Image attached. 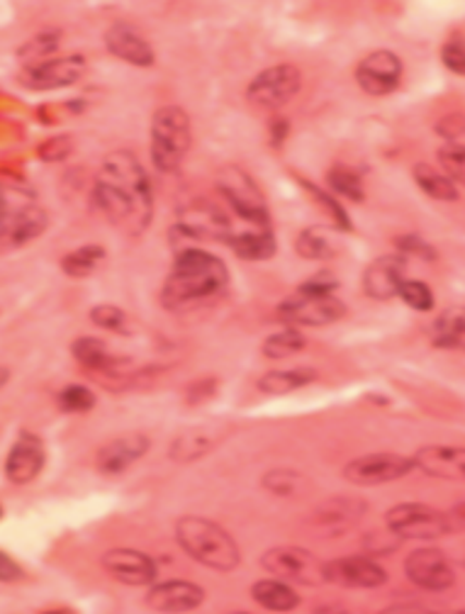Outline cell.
Here are the masks:
<instances>
[{
    "label": "cell",
    "instance_id": "f6af8a7d",
    "mask_svg": "<svg viewBox=\"0 0 465 614\" xmlns=\"http://www.w3.org/2000/svg\"><path fill=\"white\" fill-rule=\"evenodd\" d=\"M298 480H300V476L292 471H273V473H266L264 486L271 492H276V496H292V492L298 490L296 488Z\"/></svg>",
    "mask_w": 465,
    "mask_h": 614
},
{
    "label": "cell",
    "instance_id": "816d5d0a",
    "mask_svg": "<svg viewBox=\"0 0 465 614\" xmlns=\"http://www.w3.org/2000/svg\"><path fill=\"white\" fill-rule=\"evenodd\" d=\"M378 614H439V612H433V610L424 607V605H410V602H400V605H390Z\"/></svg>",
    "mask_w": 465,
    "mask_h": 614
},
{
    "label": "cell",
    "instance_id": "d4e9b609",
    "mask_svg": "<svg viewBox=\"0 0 465 614\" xmlns=\"http://www.w3.org/2000/svg\"><path fill=\"white\" fill-rule=\"evenodd\" d=\"M227 247L244 261H266L276 256L278 241L273 229H244L235 231V237L227 241Z\"/></svg>",
    "mask_w": 465,
    "mask_h": 614
},
{
    "label": "cell",
    "instance_id": "7402d4cb",
    "mask_svg": "<svg viewBox=\"0 0 465 614\" xmlns=\"http://www.w3.org/2000/svg\"><path fill=\"white\" fill-rule=\"evenodd\" d=\"M49 225V217L45 208L39 205H20L8 213V217L0 223V245L23 247L25 241L42 235Z\"/></svg>",
    "mask_w": 465,
    "mask_h": 614
},
{
    "label": "cell",
    "instance_id": "52a82bcc",
    "mask_svg": "<svg viewBox=\"0 0 465 614\" xmlns=\"http://www.w3.org/2000/svg\"><path fill=\"white\" fill-rule=\"evenodd\" d=\"M347 315V305L337 296H319L296 290L278 305V317L288 325L300 327H327Z\"/></svg>",
    "mask_w": 465,
    "mask_h": 614
},
{
    "label": "cell",
    "instance_id": "277c9868",
    "mask_svg": "<svg viewBox=\"0 0 465 614\" xmlns=\"http://www.w3.org/2000/svg\"><path fill=\"white\" fill-rule=\"evenodd\" d=\"M193 145L190 117L184 108L164 105L151 117V161L161 174L180 168Z\"/></svg>",
    "mask_w": 465,
    "mask_h": 614
},
{
    "label": "cell",
    "instance_id": "30bf717a",
    "mask_svg": "<svg viewBox=\"0 0 465 614\" xmlns=\"http://www.w3.org/2000/svg\"><path fill=\"white\" fill-rule=\"evenodd\" d=\"M300 68L292 64H278L266 68V72H261L251 80L247 88V98L251 105L261 110H278L300 93Z\"/></svg>",
    "mask_w": 465,
    "mask_h": 614
},
{
    "label": "cell",
    "instance_id": "8fae6325",
    "mask_svg": "<svg viewBox=\"0 0 465 614\" xmlns=\"http://www.w3.org/2000/svg\"><path fill=\"white\" fill-rule=\"evenodd\" d=\"M414 468V459L400 454H368L353 459L343 468V478L353 486H386L407 476Z\"/></svg>",
    "mask_w": 465,
    "mask_h": 614
},
{
    "label": "cell",
    "instance_id": "836d02e7",
    "mask_svg": "<svg viewBox=\"0 0 465 614\" xmlns=\"http://www.w3.org/2000/svg\"><path fill=\"white\" fill-rule=\"evenodd\" d=\"M103 259H105L103 245H84L76 251H68V254L62 259V271L71 278H86L93 274Z\"/></svg>",
    "mask_w": 465,
    "mask_h": 614
},
{
    "label": "cell",
    "instance_id": "4dcf8cb0",
    "mask_svg": "<svg viewBox=\"0 0 465 614\" xmlns=\"http://www.w3.org/2000/svg\"><path fill=\"white\" fill-rule=\"evenodd\" d=\"M317 374L312 368H292V371H268L266 376L259 378L256 388L266 396H288L292 390L310 386Z\"/></svg>",
    "mask_w": 465,
    "mask_h": 614
},
{
    "label": "cell",
    "instance_id": "603a6c76",
    "mask_svg": "<svg viewBox=\"0 0 465 614\" xmlns=\"http://www.w3.org/2000/svg\"><path fill=\"white\" fill-rule=\"evenodd\" d=\"M149 451V439L144 435H123L98 451V471L105 476H117L137 463Z\"/></svg>",
    "mask_w": 465,
    "mask_h": 614
},
{
    "label": "cell",
    "instance_id": "484cf974",
    "mask_svg": "<svg viewBox=\"0 0 465 614\" xmlns=\"http://www.w3.org/2000/svg\"><path fill=\"white\" fill-rule=\"evenodd\" d=\"M217 444H219V431L215 427H198L176 437L168 454L178 463H190L210 454Z\"/></svg>",
    "mask_w": 465,
    "mask_h": 614
},
{
    "label": "cell",
    "instance_id": "7bdbcfd3",
    "mask_svg": "<svg viewBox=\"0 0 465 614\" xmlns=\"http://www.w3.org/2000/svg\"><path fill=\"white\" fill-rule=\"evenodd\" d=\"M395 245L400 249L402 256H419L424 261H437V249H433L429 241H424L419 235H402L395 239Z\"/></svg>",
    "mask_w": 465,
    "mask_h": 614
},
{
    "label": "cell",
    "instance_id": "1f68e13d",
    "mask_svg": "<svg viewBox=\"0 0 465 614\" xmlns=\"http://www.w3.org/2000/svg\"><path fill=\"white\" fill-rule=\"evenodd\" d=\"M414 184L422 188L424 196H429L433 200H441V203H453L458 200V188L449 176H443L441 171L431 168L429 164H417L412 168Z\"/></svg>",
    "mask_w": 465,
    "mask_h": 614
},
{
    "label": "cell",
    "instance_id": "9c48e42d",
    "mask_svg": "<svg viewBox=\"0 0 465 614\" xmlns=\"http://www.w3.org/2000/svg\"><path fill=\"white\" fill-rule=\"evenodd\" d=\"M264 568L273 578L298 586H319L325 582V563L315 553L300 547H276L264 553Z\"/></svg>",
    "mask_w": 465,
    "mask_h": 614
},
{
    "label": "cell",
    "instance_id": "60d3db41",
    "mask_svg": "<svg viewBox=\"0 0 465 614\" xmlns=\"http://www.w3.org/2000/svg\"><path fill=\"white\" fill-rule=\"evenodd\" d=\"M71 152H74V139L68 135H56L45 139L42 145L37 147V156L49 164H56V161H64Z\"/></svg>",
    "mask_w": 465,
    "mask_h": 614
},
{
    "label": "cell",
    "instance_id": "2e32d148",
    "mask_svg": "<svg viewBox=\"0 0 465 614\" xmlns=\"http://www.w3.org/2000/svg\"><path fill=\"white\" fill-rule=\"evenodd\" d=\"M407 256L402 254H386L370 261L368 268L363 271V293L368 298L378 300V303H388V300L400 296V288L407 278Z\"/></svg>",
    "mask_w": 465,
    "mask_h": 614
},
{
    "label": "cell",
    "instance_id": "f5cc1de1",
    "mask_svg": "<svg viewBox=\"0 0 465 614\" xmlns=\"http://www.w3.org/2000/svg\"><path fill=\"white\" fill-rule=\"evenodd\" d=\"M447 519H449V529L456 531V529H465V502L463 505H456L451 512H447Z\"/></svg>",
    "mask_w": 465,
    "mask_h": 614
},
{
    "label": "cell",
    "instance_id": "d6986e66",
    "mask_svg": "<svg viewBox=\"0 0 465 614\" xmlns=\"http://www.w3.org/2000/svg\"><path fill=\"white\" fill-rule=\"evenodd\" d=\"M205 600V590L196 582H186V580H168V582H159L149 590L147 602L151 610L164 612V614H184L202 605Z\"/></svg>",
    "mask_w": 465,
    "mask_h": 614
},
{
    "label": "cell",
    "instance_id": "6f0895ef",
    "mask_svg": "<svg viewBox=\"0 0 465 614\" xmlns=\"http://www.w3.org/2000/svg\"><path fill=\"white\" fill-rule=\"evenodd\" d=\"M0 517H3V508H0Z\"/></svg>",
    "mask_w": 465,
    "mask_h": 614
},
{
    "label": "cell",
    "instance_id": "44dd1931",
    "mask_svg": "<svg viewBox=\"0 0 465 614\" xmlns=\"http://www.w3.org/2000/svg\"><path fill=\"white\" fill-rule=\"evenodd\" d=\"M105 47L110 54L133 66L149 68L154 64V49L129 23H115L110 27L105 33Z\"/></svg>",
    "mask_w": 465,
    "mask_h": 614
},
{
    "label": "cell",
    "instance_id": "d590c367",
    "mask_svg": "<svg viewBox=\"0 0 465 614\" xmlns=\"http://www.w3.org/2000/svg\"><path fill=\"white\" fill-rule=\"evenodd\" d=\"M300 180V186L307 190V193L317 200V203L325 208V213L331 217V225L334 229H341V231H351L353 229V223H351V215L347 213V208H341V203L337 198H334L329 190L325 188H319L315 184H310V180L305 178H298Z\"/></svg>",
    "mask_w": 465,
    "mask_h": 614
},
{
    "label": "cell",
    "instance_id": "f546056e",
    "mask_svg": "<svg viewBox=\"0 0 465 614\" xmlns=\"http://www.w3.org/2000/svg\"><path fill=\"white\" fill-rule=\"evenodd\" d=\"M296 251L307 261H329L339 254V247L329 227H305L298 235Z\"/></svg>",
    "mask_w": 465,
    "mask_h": 614
},
{
    "label": "cell",
    "instance_id": "db71d44e",
    "mask_svg": "<svg viewBox=\"0 0 465 614\" xmlns=\"http://www.w3.org/2000/svg\"><path fill=\"white\" fill-rule=\"evenodd\" d=\"M8 378H10V371L5 366H0V388H5Z\"/></svg>",
    "mask_w": 465,
    "mask_h": 614
},
{
    "label": "cell",
    "instance_id": "74e56055",
    "mask_svg": "<svg viewBox=\"0 0 465 614\" xmlns=\"http://www.w3.org/2000/svg\"><path fill=\"white\" fill-rule=\"evenodd\" d=\"M56 402H59V410H64V412H88L96 408V396L90 388L74 384L59 392Z\"/></svg>",
    "mask_w": 465,
    "mask_h": 614
},
{
    "label": "cell",
    "instance_id": "ee69618b",
    "mask_svg": "<svg viewBox=\"0 0 465 614\" xmlns=\"http://www.w3.org/2000/svg\"><path fill=\"white\" fill-rule=\"evenodd\" d=\"M441 62L449 72H453L456 76H465V42L461 37H453L441 47Z\"/></svg>",
    "mask_w": 465,
    "mask_h": 614
},
{
    "label": "cell",
    "instance_id": "11a10c76",
    "mask_svg": "<svg viewBox=\"0 0 465 614\" xmlns=\"http://www.w3.org/2000/svg\"><path fill=\"white\" fill-rule=\"evenodd\" d=\"M45 614H71L68 610H47Z\"/></svg>",
    "mask_w": 465,
    "mask_h": 614
},
{
    "label": "cell",
    "instance_id": "4fadbf2b",
    "mask_svg": "<svg viewBox=\"0 0 465 614\" xmlns=\"http://www.w3.org/2000/svg\"><path fill=\"white\" fill-rule=\"evenodd\" d=\"M86 74V59L80 54H68L59 59H47L33 66H25L17 80L29 90H56L74 86Z\"/></svg>",
    "mask_w": 465,
    "mask_h": 614
},
{
    "label": "cell",
    "instance_id": "680465c9",
    "mask_svg": "<svg viewBox=\"0 0 465 614\" xmlns=\"http://www.w3.org/2000/svg\"><path fill=\"white\" fill-rule=\"evenodd\" d=\"M458 614H465V612H458Z\"/></svg>",
    "mask_w": 465,
    "mask_h": 614
},
{
    "label": "cell",
    "instance_id": "b9f144b4",
    "mask_svg": "<svg viewBox=\"0 0 465 614\" xmlns=\"http://www.w3.org/2000/svg\"><path fill=\"white\" fill-rule=\"evenodd\" d=\"M90 319L93 325L110 331H127V315L117 305H96L90 310Z\"/></svg>",
    "mask_w": 465,
    "mask_h": 614
},
{
    "label": "cell",
    "instance_id": "7c38bea8",
    "mask_svg": "<svg viewBox=\"0 0 465 614\" xmlns=\"http://www.w3.org/2000/svg\"><path fill=\"white\" fill-rule=\"evenodd\" d=\"M404 576L417 588L429 592L449 590L456 582V573H453L449 556L433 547L412 551L410 559L404 561Z\"/></svg>",
    "mask_w": 465,
    "mask_h": 614
},
{
    "label": "cell",
    "instance_id": "ab89813d",
    "mask_svg": "<svg viewBox=\"0 0 465 614\" xmlns=\"http://www.w3.org/2000/svg\"><path fill=\"white\" fill-rule=\"evenodd\" d=\"M404 300V305H410L412 310L417 312H427L433 308V293L431 288L424 284V280H412L407 278L400 288V296Z\"/></svg>",
    "mask_w": 465,
    "mask_h": 614
},
{
    "label": "cell",
    "instance_id": "3957f363",
    "mask_svg": "<svg viewBox=\"0 0 465 614\" xmlns=\"http://www.w3.org/2000/svg\"><path fill=\"white\" fill-rule=\"evenodd\" d=\"M176 539L190 559L212 571H235L241 561L237 541L205 517H184L176 525Z\"/></svg>",
    "mask_w": 465,
    "mask_h": 614
},
{
    "label": "cell",
    "instance_id": "5b68a950",
    "mask_svg": "<svg viewBox=\"0 0 465 614\" xmlns=\"http://www.w3.org/2000/svg\"><path fill=\"white\" fill-rule=\"evenodd\" d=\"M219 196L227 200V205L235 210L239 220L254 229H271V213L266 196L254 178L241 166H225L215 178Z\"/></svg>",
    "mask_w": 465,
    "mask_h": 614
},
{
    "label": "cell",
    "instance_id": "7dc6e473",
    "mask_svg": "<svg viewBox=\"0 0 465 614\" xmlns=\"http://www.w3.org/2000/svg\"><path fill=\"white\" fill-rule=\"evenodd\" d=\"M437 133L441 137H447L449 139V145H456V139L461 135H465V117L458 115V113H453V115H447L441 120V123L437 125Z\"/></svg>",
    "mask_w": 465,
    "mask_h": 614
},
{
    "label": "cell",
    "instance_id": "ffe728a7",
    "mask_svg": "<svg viewBox=\"0 0 465 614\" xmlns=\"http://www.w3.org/2000/svg\"><path fill=\"white\" fill-rule=\"evenodd\" d=\"M412 459L414 466L431 478L465 483V447H422Z\"/></svg>",
    "mask_w": 465,
    "mask_h": 614
},
{
    "label": "cell",
    "instance_id": "bcb514c9",
    "mask_svg": "<svg viewBox=\"0 0 465 614\" xmlns=\"http://www.w3.org/2000/svg\"><path fill=\"white\" fill-rule=\"evenodd\" d=\"M337 288H339L337 278L327 274V271H322V274L307 278L305 284L300 286V290H305V293H319V296H334V290Z\"/></svg>",
    "mask_w": 465,
    "mask_h": 614
},
{
    "label": "cell",
    "instance_id": "e575fe53",
    "mask_svg": "<svg viewBox=\"0 0 465 614\" xmlns=\"http://www.w3.org/2000/svg\"><path fill=\"white\" fill-rule=\"evenodd\" d=\"M59 45H62V29H42L29 42L17 49V57L23 59L27 66L47 62V57H52Z\"/></svg>",
    "mask_w": 465,
    "mask_h": 614
},
{
    "label": "cell",
    "instance_id": "f907efd6",
    "mask_svg": "<svg viewBox=\"0 0 465 614\" xmlns=\"http://www.w3.org/2000/svg\"><path fill=\"white\" fill-rule=\"evenodd\" d=\"M290 133V123L286 117H276L271 123V147L273 149H280L282 142H286V137Z\"/></svg>",
    "mask_w": 465,
    "mask_h": 614
},
{
    "label": "cell",
    "instance_id": "d6a6232c",
    "mask_svg": "<svg viewBox=\"0 0 465 614\" xmlns=\"http://www.w3.org/2000/svg\"><path fill=\"white\" fill-rule=\"evenodd\" d=\"M327 184L331 188L329 193L347 198L351 203H363V200H366V188H363V178L356 168L343 164L331 166L327 174Z\"/></svg>",
    "mask_w": 465,
    "mask_h": 614
},
{
    "label": "cell",
    "instance_id": "7a4b0ae2",
    "mask_svg": "<svg viewBox=\"0 0 465 614\" xmlns=\"http://www.w3.org/2000/svg\"><path fill=\"white\" fill-rule=\"evenodd\" d=\"M229 271L225 261L200 247H178L174 268L161 290V303L171 312L210 305L227 293Z\"/></svg>",
    "mask_w": 465,
    "mask_h": 614
},
{
    "label": "cell",
    "instance_id": "f35d334b",
    "mask_svg": "<svg viewBox=\"0 0 465 614\" xmlns=\"http://www.w3.org/2000/svg\"><path fill=\"white\" fill-rule=\"evenodd\" d=\"M439 164L443 168V176H449L453 184L465 186V147L463 145L441 147Z\"/></svg>",
    "mask_w": 465,
    "mask_h": 614
},
{
    "label": "cell",
    "instance_id": "ba28073f",
    "mask_svg": "<svg viewBox=\"0 0 465 614\" xmlns=\"http://www.w3.org/2000/svg\"><path fill=\"white\" fill-rule=\"evenodd\" d=\"M388 529L398 539H439L443 535H449V519L447 512H439L429 505H422V502H402V505L392 508L388 515Z\"/></svg>",
    "mask_w": 465,
    "mask_h": 614
},
{
    "label": "cell",
    "instance_id": "f1b7e54d",
    "mask_svg": "<svg viewBox=\"0 0 465 614\" xmlns=\"http://www.w3.org/2000/svg\"><path fill=\"white\" fill-rule=\"evenodd\" d=\"M251 598L268 612H290L300 605L298 592L292 590V586H288V582H282L278 578L259 580L256 586L251 588Z\"/></svg>",
    "mask_w": 465,
    "mask_h": 614
},
{
    "label": "cell",
    "instance_id": "83f0119b",
    "mask_svg": "<svg viewBox=\"0 0 465 614\" xmlns=\"http://www.w3.org/2000/svg\"><path fill=\"white\" fill-rule=\"evenodd\" d=\"M71 354H74V359L78 361L80 366L90 371V374H96V376L108 374L110 368H115L120 361H123V359L110 354L105 341L96 339V337L76 339L74 344H71Z\"/></svg>",
    "mask_w": 465,
    "mask_h": 614
},
{
    "label": "cell",
    "instance_id": "e0dca14e",
    "mask_svg": "<svg viewBox=\"0 0 465 614\" xmlns=\"http://www.w3.org/2000/svg\"><path fill=\"white\" fill-rule=\"evenodd\" d=\"M45 447L42 439L35 437L33 431H20L13 449L5 459V476L15 486H27L33 483L45 468Z\"/></svg>",
    "mask_w": 465,
    "mask_h": 614
},
{
    "label": "cell",
    "instance_id": "8992f818",
    "mask_svg": "<svg viewBox=\"0 0 465 614\" xmlns=\"http://www.w3.org/2000/svg\"><path fill=\"white\" fill-rule=\"evenodd\" d=\"M174 231L184 239H196V241H227L235 237V227L231 220L222 208L210 203L205 198H196L190 203L178 208V223L174 225Z\"/></svg>",
    "mask_w": 465,
    "mask_h": 614
},
{
    "label": "cell",
    "instance_id": "6da1fadb",
    "mask_svg": "<svg viewBox=\"0 0 465 614\" xmlns=\"http://www.w3.org/2000/svg\"><path fill=\"white\" fill-rule=\"evenodd\" d=\"M93 205L110 223L125 225L135 235H141L149 227L154 196H151L147 171L133 152L117 149L105 156L93 186Z\"/></svg>",
    "mask_w": 465,
    "mask_h": 614
},
{
    "label": "cell",
    "instance_id": "681fc988",
    "mask_svg": "<svg viewBox=\"0 0 465 614\" xmlns=\"http://www.w3.org/2000/svg\"><path fill=\"white\" fill-rule=\"evenodd\" d=\"M215 390H217V380H198V384L188 388V402L190 405H198V402L210 398Z\"/></svg>",
    "mask_w": 465,
    "mask_h": 614
},
{
    "label": "cell",
    "instance_id": "5bb4252c",
    "mask_svg": "<svg viewBox=\"0 0 465 614\" xmlns=\"http://www.w3.org/2000/svg\"><path fill=\"white\" fill-rule=\"evenodd\" d=\"M388 573L373 556H341L325 563V582L339 588L370 590L386 586Z\"/></svg>",
    "mask_w": 465,
    "mask_h": 614
},
{
    "label": "cell",
    "instance_id": "ac0fdd59",
    "mask_svg": "<svg viewBox=\"0 0 465 614\" xmlns=\"http://www.w3.org/2000/svg\"><path fill=\"white\" fill-rule=\"evenodd\" d=\"M103 568L125 586H149L156 578V563L135 549H113L103 556Z\"/></svg>",
    "mask_w": 465,
    "mask_h": 614
},
{
    "label": "cell",
    "instance_id": "9a60e30c",
    "mask_svg": "<svg viewBox=\"0 0 465 614\" xmlns=\"http://www.w3.org/2000/svg\"><path fill=\"white\" fill-rule=\"evenodd\" d=\"M402 62L390 49H376L363 57L356 66V84L368 96H388L400 86Z\"/></svg>",
    "mask_w": 465,
    "mask_h": 614
},
{
    "label": "cell",
    "instance_id": "c3c4849f",
    "mask_svg": "<svg viewBox=\"0 0 465 614\" xmlns=\"http://www.w3.org/2000/svg\"><path fill=\"white\" fill-rule=\"evenodd\" d=\"M25 576V571L17 566L13 556H8L5 551H0V582H15Z\"/></svg>",
    "mask_w": 465,
    "mask_h": 614
},
{
    "label": "cell",
    "instance_id": "9f6ffc18",
    "mask_svg": "<svg viewBox=\"0 0 465 614\" xmlns=\"http://www.w3.org/2000/svg\"><path fill=\"white\" fill-rule=\"evenodd\" d=\"M231 614H249V612H231Z\"/></svg>",
    "mask_w": 465,
    "mask_h": 614
},
{
    "label": "cell",
    "instance_id": "8d00e7d4",
    "mask_svg": "<svg viewBox=\"0 0 465 614\" xmlns=\"http://www.w3.org/2000/svg\"><path fill=\"white\" fill-rule=\"evenodd\" d=\"M305 349V337L300 335L296 327H286L276 331V335H271L264 341V356L268 359H288V356H296L298 351Z\"/></svg>",
    "mask_w": 465,
    "mask_h": 614
},
{
    "label": "cell",
    "instance_id": "cb8c5ba5",
    "mask_svg": "<svg viewBox=\"0 0 465 614\" xmlns=\"http://www.w3.org/2000/svg\"><path fill=\"white\" fill-rule=\"evenodd\" d=\"M363 512H366V505L359 498H334L317 508L315 522L325 529L343 531L356 525L363 517Z\"/></svg>",
    "mask_w": 465,
    "mask_h": 614
},
{
    "label": "cell",
    "instance_id": "4316f807",
    "mask_svg": "<svg viewBox=\"0 0 465 614\" xmlns=\"http://www.w3.org/2000/svg\"><path fill=\"white\" fill-rule=\"evenodd\" d=\"M431 341L437 349L465 351V308H449L433 319Z\"/></svg>",
    "mask_w": 465,
    "mask_h": 614
}]
</instances>
